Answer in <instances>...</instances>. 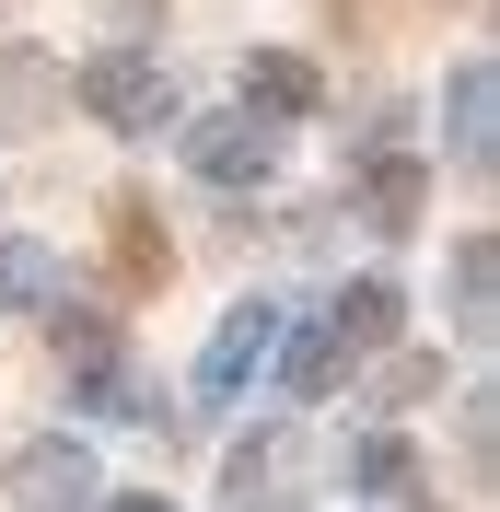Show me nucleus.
Instances as JSON below:
<instances>
[{
	"mask_svg": "<svg viewBox=\"0 0 500 512\" xmlns=\"http://www.w3.org/2000/svg\"><path fill=\"white\" fill-rule=\"evenodd\" d=\"M373 210H384V222H407V210H419V163H384V175H373Z\"/></svg>",
	"mask_w": 500,
	"mask_h": 512,
	"instance_id": "0eeeda50",
	"label": "nucleus"
},
{
	"mask_svg": "<svg viewBox=\"0 0 500 512\" xmlns=\"http://www.w3.org/2000/svg\"><path fill=\"white\" fill-rule=\"evenodd\" d=\"M384 326H396V291H384V280H361V291L338 303V338H384Z\"/></svg>",
	"mask_w": 500,
	"mask_h": 512,
	"instance_id": "39448f33",
	"label": "nucleus"
},
{
	"mask_svg": "<svg viewBox=\"0 0 500 512\" xmlns=\"http://www.w3.org/2000/svg\"><path fill=\"white\" fill-rule=\"evenodd\" d=\"M198 163H210V175H245V163H268V140H256V128H198Z\"/></svg>",
	"mask_w": 500,
	"mask_h": 512,
	"instance_id": "20e7f679",
	"label": "nucleus"
},
{
	"mask_svg": "<svg viewBox=\"0 0 500 512\" xmlns=\"http://www.w3.org/2000/svg\"><path fill=\"white\" fill-rule=\"evenodd\" d=\"M105 222H117V268H128V280H140V291H152L163 268H175V256H163V233H152V210H140V198H117V210H105Z\"/></svg>",
	"mask_w": 500,
	"mask_h": 512,
	"instance_id": "f03ea898",
	"label": "nucleus"
},
{
	"mask_svg": "<svg viewBox=\"0 0 500 512\" xmlns=\"http://www.w3.org/2000/svg\"><path fill=\"white\" fill-rule=\"evenodd\" d=\"M82 105L117 117V128H140V117H163V82H152V59H94L82 70Z\"/></svg>",
	"mask_w": 500,
	"mask_h": 512,
	"instance_id": "f257e3e1",
	"label": "nucleus"
},
{
	"mask_svg": "<svg viewBox=\"0 0 500 512\" xmlns=\"http://www.w3.org/2000/svg\"><path fill=\"white\" fill-rule=\"evenodd\" d=\"M35 291H47V256H35V245H0V303H35Z\"/></svg>",
	"mask_w": 500,
	"mask_h": 512,
	"instance_id": "423d86ee",
	"label": "nucleus"
},
{
	"mask_svg": "<svg viewBox=\"0 0 500 512\" xmlns=\"http://www.w3.org/2000/svg\"><path fill=\"white\" fill-rule=\"evenodd\" d=\"M245 94L268 105V117H303V105H314V70H303V59H256V70H245Z\"/></svg>",
	"mask_w": 500,
	"mask_h": 512,
	"instance_id": "7ed1b4c3",
	"label": "nucleus"
},
{
	"mask_svg": "<svg viewBox=\"0 0 500 512\" xmlns=\"http://www.w3.org/2000/svg\"><path fill=\"white\" fill-rule=\"evenodd\" d=\"M24 489H82V454H24Z\"/></svg>",
	"mask_w": 500,
	"mask_h": 512,
	"instance_id": "6e6552de",
	"label": "nucleus"
},
{
	"mask_svg": "<svg viewBox=\"0 0 500 512\" xmlns=\"http://www.w3.org/2000/svg\"><path fill=\"white\" fill-rule=\"evenodd\" d=\"M128 512H152V501H128Z\"/></svg>",
	"mask_w": 500,
	"mask_h": 512,
	"instance_id": "1a4fd4ad",
	"label": "nucleus"
}]
</instances>
